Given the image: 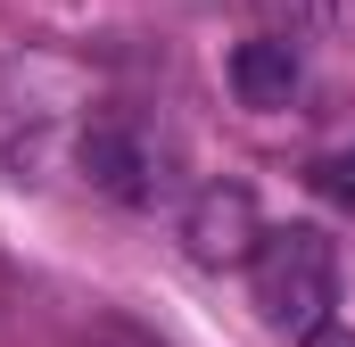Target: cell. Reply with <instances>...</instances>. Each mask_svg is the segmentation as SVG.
<instances>
[{
  "label": "cell",
  "instance_id": "obj_1",
  "mask_svg": "<svg viewBox=\"0 0 355 347\" xmlns=\"http://www.w3.org/2000/svg\"><path fill=\"white\" fill-rule=\"evenodd\" d=\"M248 289H257V314H265L272 331L306 339L339 306V257H331V240L314 223H281V232L257 240V257H248Z\"/></svg>",
  "mask_w": 355,
  "mask_h": 347
},
{
  "label": "cell",
  "instance_id": "obj_2",
  "mask_svg": "<svg viewBox=\"0 0 355 347\" xmlns=\"http://www.w3.org/2000/svg\"><path fill=\"white\" fill-rule=\"evenodd\" d=\"M257 240H265V215H257V190L248 182H207L190 207H182V248L190 264H248L257 257Z\"/></svg>",
  "mask_w": 355,
  "mask_h": 347
},
{
  "label": "cell",
  "instance_id": "obj_3",
  "mask_svg": "<svg viewBox=\"0 0 355 347\" xmlns=\"http://www.w3.org/2000/svg\"><path fill=\"white\" fill-rule=\"evenodd\" d=\"M75 166H83V182H91V190H107L116 207H141V198L157 190V158H149V141H141L124 116H99V124H83Z\"/></svg>",
  "mask_w": 355,
  "mask_h": 347
},
{
  "label": "cell",
  "instance_id": "obj_4",
  "mask_svg": "<svg viewBox=\"0 0 355 347\" xmlns=\"http://www.w3.org/2000/svg\"><path fill=\"white\" fill-rule=\"evenodd\" d=\"M223 75H232V99H240V108H289V99H297V42L257 33V42L232 50Z\"/></svg>",
  "mask_w": 355,
  "mask_h": 347
},
{
  "label": "cell",
  "instance_id": "obj_5",
  "mask_svg": "<svg viewBox=\"0 0 355 347\" xmlns=\"http://www.w3.org/2000/svg\"><path fill=\"white\" fill-rule=\"evenodd\" d=\"M257 17H265V33H281V42H314L322 33V0H248Z\"/></svg>",
  "mask_w": 355,
  "mask_h": 347
},
{
  "label": "cell",
  "instance_id": "obj_6",
  "mask_svg": "<svg viewBox=\"0 0 355 347\" xmlns=\"http://www.w3.org/2000/svg\"><path fill=\"white\" fill-rule=\"evenodd\" d=\"M67 347H166L157 331H141V323H124V314H99V323H83Z\"/></svg>",
  "mask_w": 355,
  "mask_h": 347
},
{
  "label": "cell",
  "instance_id": "obj_7",
  "mask_svg": "<svg viewBox=\"0 0 355 347\" xmlns=\"http://www.w3.org/2000/svg\"><path fill=\"white\" fill-rule=\"evenodd\" d=\"M314 190H331L339 207H355V158H322L314 166Z\"/></svg>",
  "mask_w": 355,
  "mask_h": 347
},
{
  "label": "cell",
  "instance_id": "obj_8",
  "mask_svg": "<svg viewBox=\"0 0 355 347\" xmlns=\"http://www.w3.org/2000/svg\"><path fill=\"white\" fill-rule=\"evenodd\" d=\"M297 347H355V331H347V323H339V314H331V323H314V331H306V339H297Z\"/></svg>",
  "mask_w": 355,
  "mask_h": 347
}]
</instances>
